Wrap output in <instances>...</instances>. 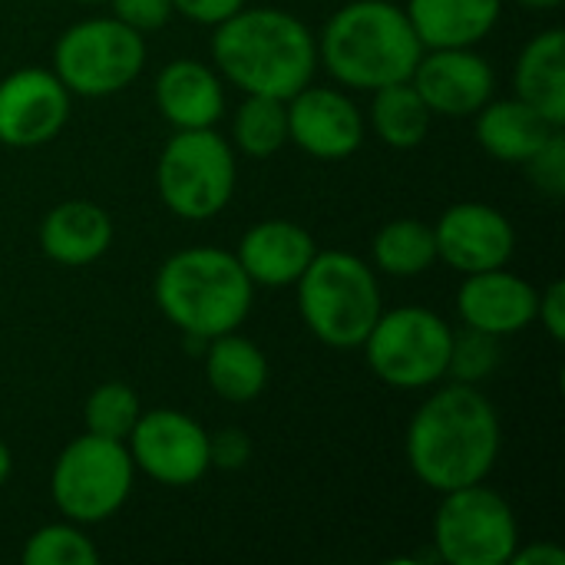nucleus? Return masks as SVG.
I'll use <instances>...</instances> for the list:
<instances>
[{"label":"nucleus","mask_w":565,"mask_h":565,"mask_svg":"<svg viewBox=\"0 0 565 565\" xmlns=\"http://www.w3.org/2000/svg\"><path fill=\"white\" fill-rule=\"evenodd\" d=\"M500 457V417L473 384L437 391L411 420L407 460L437 493L483 483Z\"/></svg>","instance_id":"1"},{"label":"nucleus","mask_w":565,"mask_h":565,"mask_svg":"<svg viewBox=\"0 0 565 565\" xmlns=\"http://www.w3.org/2000/svg\"><path fill=\"white\" fill-rule=\"evenodd\" d=\"M212 56L228 83L245 93L291 99L315 76L318 46L311 30L288 10H238L215 26Z\"/></svg>","instance_id":"2"},{"label":"nucleus","mask_w":565,"mask_h":565,"mask_svg":"<svg viewBox=\"0 0 565 565\" xmlns=\"http://www.w3.org/2000/svg\"><path fill=\"white\" fill-rule=\"evenodd\" d=\"M424 46L397 3L354 0L321 33V60L331 76L354 89H377L414 76Z\"/></svg>","instance_id":"3"},{"label":"nucleus","mask_w":565,"mask_h":565,"mask_svg":"<svg viewBox=\"0 0 565 565\" xmlns=\"http://www.w3.org/2000/svg\"><path fill=\"white\" fill-rule=\"evenodd\" d=\"M252 288L235 255L222 248H185L159 268L156 305L189 338L212 341L248 318Z\"/></svg>","instance_id":"4"},{"label":"nucleus","mask_w":565,"mask_h":565,"mask_svg":"<svg viewBox=\"0 0 565 565\" xmlns=\"http://www.w3.org/2000/svg\"><path fill=\"white\" fill-rule=\"evenodd\" d=\"M298 285L305 324L328 348H358L381 318L374 271L348 252H315Z\"/></svg>","instance_id":"5"},{"label":"nucleus","mask_w":565,"mask_h":565,"mask_svg":"<svg viewBox=\"0 0 565 565\" xmlns=\"http://www.w3.org/2000/svg\"><path fill=\"white\" fill-rule=\"evenodd\" d=\"M136 463L122 440H106L96 434L76 437L53 467L50 493L56 510L83 526L109 520L132 490Z\"/></svg>","instance_id":"6"},{"label":"nucleus","mask_w":565,"mask_h":565,"mask_svg":"<svg viewBox=\"0 0 565 565\" xmlns=\"http://www.w3.org/2000/svg\"><path fill=\"white\" fill-rule=\"evenodd\" d=\"M156 185L179 218H212L235 192V156L212 129H179L159 156Z\"/></svg>","instance_id":"7"},{"label":"nucleus","mask_w":565,"mask_h":565,"mask_svg":"<svg viewBox=\"0 0 565 565\" xmlns=\"http://www.w3.org/2000/svg\"><path fill=\"white\" fill-rule=\"evenodd\" d=\"M454 331L427 308H397L374 321L364 338L371 371L401 391H420L447 377Z\"/></svg>","instance_id":"8"},{"label":"nucleus","mask_w":565,"mask_h":565,"mask_svg":"<svg viewBox=\"0 0 565 565\" xmlns=\"http://www.w3.org/2000/svg\"><path fill=\"white\" fill-rule=\"evenodd\" d=\"M146 63V40L116 17L70 26L53 50V73L76 96H113L126 89Z\"/></svg>","instance_id":"9"},{"label":"nucleus","mask_w":565,"mask_h":565,"mask_svg":"<svg viewBox=\"0 0 565 565\" xmlns=\"http://www.w3.org/2000/svg\"><path fill=\"white\" fill-rule=\"evenodd\" d=\"M434 546L450 565H507L520 546L516 516L483 483L450 490L434 520Z\"/></svg>","instance_id":"10"},{"label":"nucleus","mask_w":565,"mask_h":565,"mask_svg":"<svg viewBox=\"0 0 565 565\" xmlns=\"http://www.w3.org/2000/svg\"><path fill=\"white\" fill-rule=\"evenodd\" d=\"M129 440L132 463L166 483V487H189L205 477L212 467V440L209 434L179 411H149L139 414Z\"/></svg>","instance_id":"11"},{"label":"nucleus","mask_w":565,"mask_h":565,"mask_svg":"<svg viewBox=\"0 0 565 565\" xmlns=\"http://www.w3.org/2000/svg\"><path fill=\"white\" fill-rule=\"evenodd\" d=\"M70 116V89L56 73L17 70L0 83V142L33 149L50 142Z\"/></svg>","instance_id":"12"},{"label":"nucleus","mask_w":565,"mask_h":565,"mask_svg":"<svg viewBox=\"0 0 565 565\" xmlns=\"http://www.w3.org/2000/svg\"><path fill=\"white\" fill-rule=\"evenodd\" d=\"M434 238L437 258L463 275L503 268L516 248V235L507 215L483 202H460L447 209L434 225Z\"/></svg>","instance_id":"13"},{"label":"nucleus","mask_w":565,"mask_h":565,"mask_svg":"<svg viewBox=\"0 0 565 565\" xmlns=\"http://www.w3.org/2000/svg\"><path fill=\"white\" fill-rule=\"evenodd\" d=\"M414 89L424 96L430 113L437 116H477L490 99L497 76L483 56H477L470 46L454 50H430L417 60Z\"/></svg>","instance_id":"14"},{"label":"nucleus","mask_w":565,"mask_h":565,"mask_svg":"<svg viewBox=\"0 0 565 565\" xmlns=\"http://www.w3.org/2000/svg\"><path fill=\"white\" fill-rule=\"evenodd\" d=\"M288 103V139L315 159H348L364 142L358 106L338 89H298Z\"/></svg>","instance_id":"15"},{"label":"nucleus","mask_w":565,"mask_h":565,"mask_svg":"<svg viewBox=\"0 0 565 565\" xmlns=\"http://www.w3.org/2000/svg\"><path fill=\"white\" fill-rule=\"evenodd\" d=\"M536 308H540L536 288L503 268L467 275L457 295V311L463 324L487 331L493 338L520 334L523 328H530L536 321Z\"/></svg>","instance_id":"16"},{"label":"nucleus","mask_w":565,"mask_h":565,"mask_svg":"<svg viewBox=\"0 0 565 565\" xmlns=\"http://www.w3.org/2000/svg\"><path fill=\"white\" fill-rule=\"evenodd\" d=\"M315 252L318 248L301 225H295L288 218H268L245 232L235 258L245 268V275L252 278V285L285 288L305 275Z\"/></svg>","instance_id":"17"},{"label":"nucleus","mask_w":565,"mask_h":565,"mask_svg":"<svg viewBox=\"0 0 565 565\" xmlns=\"http://www.w3.org/2000/svg\"><path fill=\"white\" fill-rule=\"evenodd\" d=\"M503 0H411L407 20L424 50L480 43L500 20Z\"/></svg>","instance_id":"18"},{"label":"nucleus","mask_w":565,"mask_h":565,"mask_svg":"<svg viewBox=\"0 0 565 565\" xmlns=\"http://www.w3.org/2000/svg\"><path fill=\"white\" fill-rule=\"evenodd\" d=\"M156 103L175 129H212L225 109L218 76L195 60H175L159 73Z\"/></svg>","instance_id":"19"},{"label":"nucleus","mask_w":565,"mask_h":565,"mask_svg":"<svg viewBox=\"0 0 565 565\" xmlns=\"http://www.w3.org/2000/svg\"><path fill=\"white\" fill-rule=\"evenodd\" d=\"M113 242L109 215L93 202H63L46 212L40 225V245L56 265H89L106 255Z\"/></svg>","instance_id":"20"},{"label":"nucleus","mask_w":565,"mask_h":565,"mask_svg":"<svg viewBox=\"0 0 565 565\" xmlns=\"http://www.w3.org/2000/svg\"><path fill=\"white\" fill-rule=\"evenodd\" d=\"M516 99L530 103L550 126H565V33L559 26L523 46L516 63Z\"/></svg>","instance_id":"21"},{"label":"nucleus","mask_w":565,"mask_h":565,"mask_svg":"<svg viewBox=\"0 0 565 565\" xmlns=\"http://www.w3.org/2000/svg\"><path fill=\"white\" fill-rule=\"evenodd\" d=\"M553 132H556V126H550L523 99L487 103L477 113V139L500 162H526V159H533L546 146V139Z\"/></svg>","instance_id":"22"},{"label":"nucleus","mask_w":565,"mask_h":565,"mask_svg":"<svg viewBox=\"0 0 565 565\" xmlns=\"http://www.w3.org/2000/svg\"><path fill=\"white\" fill-rule=\"evenodd\" d=\"M205 377H209V387L222 401L245 404L265 391L268 361L248 338H238L235 331H228V334L212 338L205 351Z\"/></svg>","instance_id":"23"},{"label":"nucleus","mask_w":565,"mask_h":565,"mask_svg":"<svg viewBox=\"0 0 565 565\" xmlns=\"http://www.w3.org/2000/svg\"><path fill=\"white\" fill-rule=\"evenodd\" d=\"M430 106L424 103V96L414 89L411 79L401 83H387L374 89V103H371V122L377 129V136L391 146V149H414L427 139L430 132Z\"/></svg>","instance_id":"24"},{"label":"nucleus","mask_w":565,"mask_h":565,"mask_svg":"<svg viewBox=\"0 0 565 565\" xmlns=\"http://www.w3.org/2000/svg\"><path fill=\"white\" fill-rule=\"evenodd\" d=\"M374 262L397 278L424 275L437 262L434 228L420 218H394L374 235Z\"/></svg>","instance_id":"25"},{"label":"nucleus","mask_w":565,"mask_h":565,"mask_svg":"<svg viewBox=\"0 0 565 565\" xmlns=\"http://www.w3.org/2000/svg\"><path fill=\"white\" fill-rule=\"evenodd\" d=\"M235 142L255 159L275 156L288 142V106L285 99L248 93L235 116Z\"/></svg>","instance_id":"26"},{"label":"nucleus","mask_w":565,"mask_h":565,"mask_svg":"<svg viewBox=\"0 0 565 565\" xmlns=\"http://www.w3.org/2000/svg\"><path fill=\"white\" fill-rule=\"evenodd\" d=\"M142 407L132 387L119 384V381H106L99 384L89 401H86V434L106 437V440H126L139 420Z\"/></svg>","instance_id":"27"},{"label":"nucleus","mask_w":565,"mask_h":565,"mask_svg":"<svg viewBox=\"0 0 565 565\" xmlns=\"http://www.w3.org/2000/svg\"><path fill=\"white\" fill-rule=\"evenodd\" d=\"M96 546L73 526H43L23 546V565H96Z\"/></svg>","instance_id":"28"},{"label":"nucleus","mask_w":565,"mask_h":565,"mask_svg":"<svg viewBox=\"0 0 565 565\" xmlns=\"http://www.w3.org/2000/svg\"><path fill=\"white\" fill-rule=\"evenodd\" d=\"M500 364V344L493 334L467 328L463 334H454L450 344V364L447 374L457 377L460 384H473L480 377H487L493 367Z\"/></svg>","instance_id":"29"},{"label":"nucleus","mask_w":565,"mask_h":565,"mask_svg":"<svg viewBox=\"0 0 565 565\" xmlns=\"http://www.w3.org/2000/svg\"><path fill=\"white\" fill-rule=\"evenodd\" d=\"M526 169H530V179L546 192V195H553V199H559L565 192V136L563 129H556L550 139H546V146L533 156V159H526L523 162Z\"/></svg>","instance_id":"30"},{"label":"nucleus","mask_w":565,"mask_h":565,"mask_svg":"<svg viewBox=\"0 0 565 565\" xmlns=\"http://www.w3.org/2000/svg\"><path fill=\"white\" fill-rule=\"evenodd\" d=\"M109 3H113V17L132 26L136 33L159 30L172 17V0H109Z\"/></svg>","instance_id":"31"},{"label":"nucleus","mask_w":565,"mask_h":565,"mask_svg":"<svg viewBox=\"0 0 565 565\" xmlns=\"http://www.w3.org/2000/svg\"><path fill=\"white\" fill-rule=\"evenodd\" d=\"M242 7H245V0H172L175 13H182L185 20L205 23V26H218Z\"/></svg>","instance_id":"32"},{"label":"nucleus","mask_w":565,"mask_h":565,"mask_svg":"<svg viewBox=\"0 0 565 565\" xmlns=\"http://www.w3.org/2000/svg\"><path fill=\"white\" fill-rule=\"evenodd\" d=\"M536 318L543 321V328L550 331L553 341H565V285L553 281L546 288V295H540V308Z\"/></svg>","instance_id":"33"},{"label":"nucleus","mask_w":565,"mask_h":565,"mask_svg":"<svg viewBox=\"0 0 565 565\" xmlns=\"http://www.w3.org/2000/svg\"><path fill=\"white\" fill-rule=\"evenodd\" d=\"M248 457V444L242 440L238 430L222 434L218 444H212V463H225V467H238Z\"/></svg>","instance_id":"34"},{"label":"nucleus","mask_w":565,"mask_h":565,"mask_svg":"<svg viewBox=\"0 0 565 565\" xmlns=\"http://www.w3.org/2000/svg\"><path fill=\"white\" fill-rule=\"evenodd\" d=\"M510 563L516 565H565V553L553 543H540V546H526V550H513Z\"/></svg>","instance_id":"35"},{"label":"nucleus","mask_w":565,"mask_h":565,"mask_svg":"<svg viewBox=\"0 0 565 565\" xmlns=\"http://www.w3.org/2000/svg\"><path fill=\"white\" fill-rule=\"evenodd\" d=\"M10 470H13V460H10V450H7V444L0 440V487L7 483Z\"/></svg>","instance_id":"36"},{"label":"nucleus","mask_w":565,"mask_h":565,"mask_svg":"<svg viewBox=\"0 0 565 565\" xmlns=\"http://www.w3.org/2000/svg\"><path fill=\"white\" fill-rule=\"evenodd\" d=\"M523 7H536V10H550V7H559L563 0H516Z\"/></svg>","instance_id":"37"},{"label":"nucleus","mask_w":565,"mask_h":565,"mask_svg":"<svg viewBox=\"0 0 565 565\" xmlns=\"http://www.w3.org/2000/svg\"><path fill=\"white\" fill-rule=\"evenodd\" d=\"M83 3H99V0H83Z\"/></svg>","instance_id":"38"}]
</instances>
